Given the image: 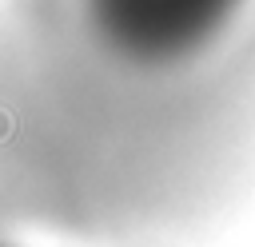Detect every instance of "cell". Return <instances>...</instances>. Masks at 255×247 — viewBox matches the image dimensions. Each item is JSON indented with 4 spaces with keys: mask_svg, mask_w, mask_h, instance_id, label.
Returning <instances> with one entry per match:
<instances>
[{
    "mask_svg": "<svg viewBox=\"0 0 255 247\" xmlns=\"http://www.w3.org/2000/svg\"><path fill=\"white\" fill-rule=\"evenodd\" d=\"M88 40L143 76H183L215 56L255 0H72Z\"/></svg>",
    "mask_w": 255,
    "mask_h": 247,
    "instance_id": "cell-1",
    "label": "cell"
},
{
    "mask_svg": "<svg viewBox=\"0 0 255 247\" xmlns=\"http://www.w3.org/2000/svg\"><path fill=\"white\" fill-rule=\"evenodd\" d=\"M0 247H20V243H16V235H8V231H0Z\"/></svg>",
    "mask_w": 255,
    "mask_h": 247,
    "instance_id": "cell-2",
    "label": "cell"
}]
</instances>
